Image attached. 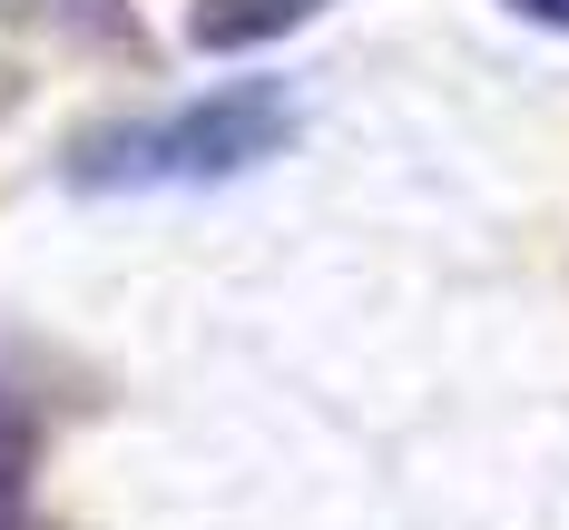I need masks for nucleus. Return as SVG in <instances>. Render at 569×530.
Here are the masks:
<instances>
[{"label":"nucleus","instance_id":"nucleus-1","mask_svg":"<svg viewBox=\"0 0 569 530\" xmlns=\"http://www.w3.org/2000/svg\"><path fill=\"white\" fill-rule=\"evenodd\" d=\"M295 89L284 79H227L207 99H177L148 118H99L59 148V187L79 197H138V187H227L295 148Z\"/></svg>","mask_w":569,"mask_h":530},{"label":"nucleus","instance_id":"nucleus-2","mask_svg":"<svg viewBox=\"0 0 569 530\" xmlns=\"http://www.w3.org/2000/svg\"><path fill=\"white\" fill-rule=\"evenodd\" d=\"M315 10H335V0H197L187 10V40L207 59H236V50H266L284 30H305Z\"/></svg>","mask_w":569,"mask_h":530},{"label":"nucleus","instance_id":"nucleus-3","mask_svg":"<svg viewBox=\"0 0 569 530\" xmlns=\"http://www.w3.org/2000/svg\"><path fill=\"white\" fill-rule=\"evenodd\" d=\"M40 20H50V30H69L79 50H99V59H128V69H148V59H158L128 0H40Z\"/></svg>","mask_w":569,"mask_h":530},{"label":"nucleus","instance_id":"nucleus-4","mask_svg":"<svg viewBox=\"0 0 569 530\" xmlns=\"http://www.w3.org/2000/svg\"><path fill=\"white\" fill-rule=\"evenodd\" d=\"M30 452H40V412L0 383V530H20V481H30Z\"/></svg>","mask_w":569,"mask_h":530},{"label":"nucleus","instance_id":"nucleus-5","mask_svg":"<svg viewBox=\"0 0 569 530\" xmlns=\"http://www.w3.org/2000/svg\"><path fill=\"white\" fill-rule=\"evenodd\" d=\"M520 20H540V30H569V0H511Z\"/></svg>","mask_w":569,"mask_h":530}]
</instances>
